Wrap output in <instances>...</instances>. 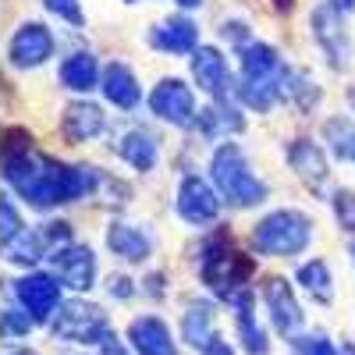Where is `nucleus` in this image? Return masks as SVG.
I'll return each mask as SVG.
<instances>
[{
	"mask_svg": "<svg viewBox=\"0 0 355 355\" xmlns=\"http://www.w3.org/2000/svg\"><path fill=\"white\" fill-rule=\"evenodd\" d=\"M100 178L103 174L89 171V167H64V164H53L46 157L25 153V150L8 157V182L15 185V192L21 199H28L40 210L89 196L100 185Z\"/></svg>",
	"mask_w": 355,
	"mask_h": 355,
	"instance_id": "nucleus-1",
	"label": "nucleus"
},
{
	"mask_svg": "<svg viewBox=\"0 0 355 355\" xmlns=\"http://www.w3.org/2000/svg\"><path fill=\"white\" fill-rule=\"evenodd\" d=\"M284 64L277 50H270L266 43H245L242 50V82H239V96L242 103H249L252 110H270L281 93H284Z\"/></svg>",
	"mask_w": 355,
	"mask_h": 355,
	"instance_id": "nucleus-2",
	"label": "nucleus"
},
{
	"mask_svg": "<svg viewBox=\"0 0 355 355\" xmlns=\"http://www.w3.org/2000/svg\"><path fill=\"white\" fill-rule=\"evenodd\" d=\"M214 185L220 189V196L234 206H256L266 196V185L249 171V160L242 157V150L234 142H224L214 153Z\"/></svg>",
	"mask_w": 355,
	"mask_h": 355,
	"instance_id": "nucleus-3",
	"label": "nucleus"
},
{
	"mask_svg": "<svg viewBox=\"0 0 355 355\" xmlns=\"http://www.w3.org/2000/svg\"><path fill=\"white\" fill-rule=\"evenodd\" d=\"M309 245V220L295 210H277L256 224V249L270 256H291Z\"/></svg>",
	"mask_w": 355,
	"mask_h": 355,
	"instance_id": "nucleus-4",
	"label": "nucleus"
},
{
	"mask_svg": "<svg viewBox=\"0 0 355 355\" xmlns=\"http://www.w3.org/2000/svg\"><path fill=\"white\" fill-rule=\"evenodd\" d=\"M53 338L57 341H82V345H103L107 331V320L96 306L89 302H68L53 313Z\"/></svg>",
	"mask_w": 355,
	"mask_h": 355,
	"instance_id": "nucleus-5",
	"label": "nucleus"
},
{
	"mask_svg": "<svg viewBox=\"0 0 355 355\" xmlns=\"http://www.w3.org/2000/svg\"><path fill=\"white\" fill-rule=\"evenodd\" d=\"M249 270H252V263L234 249H214L202 259V281L210 284V291H217L220 299H239Z\"/></svg>",
	"mask_w": 355,
	"mask_h": 355,
	"instance_id": "nucleus-6",
	"label": "nucleus"
},
{
	"mask_svg": "<svg viewBox=\"0 0 355 355\" xmlns=\"http://www.w3.org/2000/svg\"><path fill=\"white\" fill-rule=\"evenodd\" d=\"M61 242H71V227L68 224H46L43 231H21L18 239H11L4 245V256L11 263H36V259H43V252H50Z\"/></svg>",
	"mask_w": 355,
	"mask_h": 355,
	"instance_id": "nucleus-7",
	"label": "nucleus"
},
{
	"mask_svg": "<svg viewBox=\"0 0 355 355\" xmlns=\"http://www.w3.org/2000/svg\"><path fill=\"white\" fill-rule=\"evenodd\" d=\"M15 295L33 320H50L53 309H61V284L46 274H28L15 281Z\"/></svg>",
	"mask_w": 355,
	"mask_h": 355,
	"instance_id": "nucleus-8",
	"label": "nucleus"
},
{
	"mask_svg": "<svg viewBox=\"0 0 355 355\" xmlns=\"http://www.w3.org/2000/svg\"><path fill=\"white\" fill-rule=\"evenodd\" d=\"M53 266V274L61 277L64 288H75V291H85V288H93V277H96V259L93 252H89L85 245H61L53 252L50 259Z\"/></svg>",
	"mask_w": 355,
	"mask_h": 355,
	"instance_id": "nucleus-9",
	"label": "nucleus"
},
{
	"mask_svg": "<svg viewBox=\"0 0 355 355\" xmlns=\"http://www.w3.org/2000/svg\"><path fill=\"white\" fill-rule=\"evenodd\" d=\"M150 107H153L157 117H164L167 125H189V121H196L192 93H189V85L178 82V78H164V82L153 89Z\"/></svg>",
	"mask_w": 355,
	"mask_h": 355,
	"instance_id": "nucleus-10",
	"label": "nucleus"
},
{
	"mask_svg": "<svg viewBox=\"0 0 355 355\" xmlns=\"http://www.w3.org/2000/svg\"><path fill=\"white\" fill-rule=\"evenodd\" d=\"M178 214L189 224H214L220 214V199L202 178H185L182 189H178Z\"/></svg>",
	"mask_w": 355,
	"mask_h": 355,
	"instance_id": "nucleus-11",
	"label": "nucleus"
},
{
	"mask_svg": "<svg viewBox=\"0 0 355 355\" xmlns=\"http://www.w3.org/2000/svg\"><path fill=\"white\" fill-rule=\"evenodd\" d=\"M192 78L199 89H206L214 100H227L231 96V71H227V61L224 53L214 50V46H199L196 57H192Z\"/></svg>",
	"mask_w": 355,
	"mask_h": 355,
	"instance_id": "nucleus-12",
	"label": "nucleus"
},
{
	"mask_svg": "<svg viewBox=\"0 0 355 355\" xmlns=\"http://www.w3.org/2000/svg\"><path fill=\"white\" fill-rule=\"evenodd\" d=\"M263 299H266V309H270V323L277 327V334L291 338L295 331L302 327V313H299V302H295V295L291 288L274 277V281H266V291H263Z\"/></svg>",
	"mask_w": 355,
	"mask_h": 355,
	"instance_id": "nucleus-13",
	"label": "nucleus"
},
{
	"mask_svg": "<svg viewBox=\"0 0 355 355\" xmlns=\"http://www.w3.org/2000/svg\"><path fill=\"white\" fill-rule=\"evenodd\" d=\"M50 50H53L50 28L33 21V25H21L15 33V40H11V61L18 68H36V64H43L50 57Z\"/></svg>",
	"mask_w": 355,
	"mask_h": 355,
	"instance_id": "nucleus-14",
	"label": "nucleus"
},
{
	"mask_svg": "<svg viewBox=\"0 0 355 355\" xmlns=\"http://www.w3.org/2000/svg\"><path fill=\"white\" fill-rule=\"evenodd\" d=\"M150 46H157V50H164V53L185 57V53L199 50V28H196L189 18H167V21L153 25Z\"/></svg>",
	"mask_w": 355,
	"mask_h": 355,
	"instance_id": "nucleus-15",
	"label": "nucleus"
},
{
	"mask_svg": "<svg viewBox=\"0 0 355 355\" xmlns=\"http://www.w3.org/2000/svg\"><path fill=\"white\" fill-rule=\"evenodd\" d=\"M313 33L320 40V46L327 50L331 64L334 68H345V57H348V36L338 21V11L334 8H316L313 11Z\"/></svg>",
	"mask_w": 355,
	"mask_h": 355,
	"instance_id": "nucleus-16",
	"label": "nucleus"
},
{
	"mask_svg": "<svg viewBox=\"0 0 355 355\" xmlns=\"http://www.w3.org/2000/svg\"><path fill=\"white\" fill-rule=\"evenodd\" d=\"M288 160H291L295 174H299L313 192H320V189H323V182H327V157H323V150H320L316 142H306V139L291 142Z\"/></svg>",
	"mask_w": 355,
	"mask_h": 355,
	"instance_id": "nucleus-17",
	"label": "nucleus"
},
{
	"mask_svg": "<svg viewBox=\"0 0 355 355\" xmlns=\"http://www.w3.org/2000/svg\"><path fill=\"white\" fill-rule=\"evenodd\" d=\"M128 338H132L139 355H174V341H171V334L164 327V320H157V316L135 320L128 327Z\"/></svg>",
	"mask_w": 355,
	"mask_h": 355,
	"instance_id": "nucleus-18",
	"label": "nucleus"
},
{
	"mask_svg": "<svg viewBox=\"0 0 355 355\" xmlns=\"http://www.w3.org/2000/svg\"><path fill=\"white\" fill-rule=\"evenodd\" d=\"M64 135L68 139H75V142H89V139H96L103 128H107V117H103V110L100 107H93V103H71L68 110H64Z\"/></svg>",
	"mask_w": 355,
	"mask_h": 355,
	"instance_id": "nucleus-19",
	"label": "nucleus"
},
{
	"mask_svg": "<svg viewBox=\"0 0 355 355\" xmlns=\"http://www.w3.org/2000/svg\"><path fill=\"white\" fill-rule=\"evenodd\" d=\"M103 96L114 103V107H121V110H135L139 107V85H135V75L125 68V64H110L103 68Z\"/></svg>",
	"mask_w": 355,
	"mask_h": 355,
	"instance_id": "nucleus-20",
	"label": "nucleus"
},
{
	"mask_svg": "<svg viewBox=\"0 0 355 355\" xmlns=\"http://www.w3.org/2000/svg\"><path fill=\"white\" fill-rule=\"evenodd\" d=\"M107 245H110L114 256L132 259V263H139V259L150 256V239H146L139 227H128V224H110V231H107Z\"/></svg>",
	"mask_w": 355,
	"mask_h": 355,
	"instance_id": "nucleus-21",
	"label": "nucleus"
},
{
	"mask_svg": "<svg viewBox=\"0 0 355 355\" xmlns=\"http://www.w3.org/2000/svg\"><path fill=\"white\" fill-rule=\"evenodd\" d=\"M117 153H121L135 171H150L157 164V142L142 128H135V132H125L121 139H117Z\"/></svg>",
	"mask_w": 355,
	"mask_h": 355,
	"instance_id": "nucleus-22",
	"label": "nucleus"
},
{
	"mask_svg": "<svg viewBox=\"0 0 355 355\" xmlns=\"http://www.w3.org/2000/svg\"><path fill=\"white\" fill-rule=\"evenodd\" d=\"M100 78V64L93 53H71L68 61L61 64V82L68 89H78V93H85V89H93Z\"/></svg>",
	"mask_w": 355,
	"mask_h": 355,
	"instance_id": "nucleus-23",
	"label": "nucleus"
},
{
	"mask_svg": "<svg viewBox=\"0 0 355 355\" xmlns=\"http://www.w3.org/2000/svg\"><path fill=\"white\" fill-rule=\"evenodd\" d=\"M182 331H185V341L192 348H210L214 345V313L206 309V306H192L185 313V323H182Z\"/></svg>",
	"mask_w": 355,
	"mask_h": 355,
	"instance_id": "nucleus-24",
	"label": "nucleus"
},
{
	"mask_svg": "<svg viewBox=\"0 0 355 355\" xmlns=\"http://www.w3.org/2000/svg\"><path fill=\"white\" fill-rule=\"evenodd\" d=\"M196 125H199V132L202 135H224V132H239L242 128V117L234 114V110H227V107H210V110H202L199 117H196Z\"/></svg>",
	"mask_w": 355,
	"mask_h": 355,
	"instance_id": "nucleus-25",
	"label": "nucleus"
},
{
	"mask_svg": "<svg viewBox=\"0 0 355 355\" xmlns=\"http://www.w3.org/2000/svg\"><path fill=\"white\" fill-rule=\"evenodd\" d=\"M299 284L313 295V299L327 302V299H331V270H327V263L313 259V263L299 266Z\"/></svg>",
	"mask_w": 355,
	"mask_h": 355,
	"instance_id": "nucleus-26",
	"label": "nucleus"
},
{
	"mask_svg": "<svg viewBox=\"0 0 355 355\" xmlns=\"http://www.w3.org/2000/svg\"><path fill=\"white\" fill-rule=\"evenodd\" d=\"M234 302H239V331H242V341H245V348H249L252 355H259L266 345H263V334H259V327H256V313H252L249 291H242Z\"/></svg>",
	"mask_w": 355,
	"mask_h": 355,
	"instance_id": "nucleus-27",
	"label": "nucleus"
},
{
	"mask_svg": "<svg viewBox=\"0 0 355 355\" xmlns=\"http://www.w3.org/2000/svg\"><path fill=\"white\" fill-rule=\"evenodd\" d=\"M323 132H327V139H331V150H334L338 157L355 160V128H352V125H345V121H331Z\"/></svg>",
	"mask_w": 355,
	"mask_h": 355,
	"instance_id": "nucleus-28",
	"label": "nucleus"
},
{
	"mask_svg": "<svg viewBox=\"0 0 355 355\" xmlns=\"http://www.w3.org/2000/svg\"><path fill=\"white\" fill-rule=\"evenodd\" d=\"M334 214H338V224L345 231H355V196L348 189H338L334 192Z\"/></svg>",
	"mask_w": 355,
	"mask_h": 355,
	"instance_id": "nucleus-29",
	"label": "nucleus"
},
{
	"mask_svg": "<svg viewBox=\"0 0 355 355\" xmlns=\"http://www.w3.org/2000/svg\"><path fill=\"white\" fill-rule=\"evenodd\" d=\"M43 4H46L57 18H64L68 25H75V28L85 25V15H82V8H78V0H43Z\"/></svg>",
	"mask_w": 355,
	"mask_h": 355,
	"instance_id": "nucleus-30",
	"label": "nucleus"
},
{
	"mask_svg": "<svg viewBox=\"0 0 355 355\" xmlns=\"http://www.w3.org/2000/svg\"><path fill=\"white\" fill-rule=\"evenodd\" d=\"M0 217H4V245H8L11 239H18L25 227H21V220H18V214H15V206H11L8 199L0 202Z\"/></svg>",
	"mask_w": 355,
	"mask_h": 355,
	"instance_id": "nucleus-31",
	"label": "nucleus"
},
{
	"mask_svg": "<svg viewBox=\"0 0 355 355\" xmlns=\"http://www.w3.org/2000/svg\"><path fill=\"white\" fill-rule=\"evenodd\" d=\"M295 352H299V355H334L327 338H299V341H295Z\"/></svg>",
	"mask_w": 355,
	"mask_h": 355,
	"instance_id": "nucleus-32",
	"label": "nucleus"
},
{
	"mask_svg": "<svg viewBox=\"0 0 355 355\" xmlns=\"http://www.w3.org/2000/svg\"><path fill=\"white\" fill-rule=\"evenodd\" d=\"M28 323H33V320H28V316H21V313H15V309H8L4 313V338H21L25 331H28Z\"/></svg>",
	"mask_w": 355,
	"mask_h": 355,
	"instance_id": "nucleus-33",
	"label": "nucleus"
},
{
	"mask_svg": "<svg viewBox=\"0 0 355 355\" xmlns=\"http://www.w3.org/2000/svg\"><path fill=\"white\" fill-rule=\"evenodd\" d=\"M100 348H103V355H128V352H125V345L117 341V338H110V334L103 338V345H100Z\"/></svg>",
	"mask_w": 355,
	"mask_h": 355,
	"instance_id": "nucleus-34",
	"label": "nucleus"
},
{
	"mask_svg": "<svg viewBox=\"0 0 355 355\" xmlns=\"http://www.w3.org/2000/svg\"><path fill=\"white\" fill-rule=\"evenodd\" d=\"M206 355H234V352H231V345H227V341H220V338H214V345H210V348H206Z\"/></svg>",
	"mask_w": 355,
	"mask_h": 355,
	"instance_id": "nucleus-35",
	"label": "nucleus"
},
{
	"mask_svg": "<svg viewBox=\"0 0 355 355\" xmlns=\"http://www.w3.org/2000/svg\"><path fill=\"white\" fill-rule=\"evenodd\" d=\"M110 291H114V295H132V281L114 277V281H110Z\"/></svg>",
	"mask_w": 355,
	"mask_h": 355,
	"instance_id": "nucleus-36",
	"label": "nucleus"
},
{
	"mask_svg": "<svg viewBox=\"0 0 355 355\" xmlns=\"http://www.w3.org/2000/svg\"><path fill=\"white\" fill-rule=\"evenodd\" d=\"M331 8L338 15H348V11H355V0H331Z\"/></svg>",
	"mask_w": 355,
	"mask_h": 355,
	"instance_id": "nucleus-37",
	"label": "nucleus"
},
{
	"mask_svg": "<svg viewBox=\"0 0 355 355\" xmlns=\"http://www.w3.org/2000/svg\"><path fill=\"white\" fill-rule=\"evenodd\" d=\"M178 4H182V8H199L202 0H178Z\"/></svg>",
	"mask_w": 355,
	"mask_h": 355,
	"instance_id": "nucleus-38",
	"label": "nucleus"
},
{
	"mask_svg": "<svg viewBox=\"0 0 355 355\" xmlns=\"http://www.w3.org/2000/svg\"><path fill=\"white\" fill-rule=\"evenodd\" d=\"M348 103H352V110H355V85L348 89Z\"/></svg>",
	"mask_w": 355,
	"mask_h": 355,
	"instance_id": "nucleus-39",
	"label": "nucleus"
},
{
	"mask_svg": "<svg viewBox=\"0 0 355 355\" xmlns=\"http://www.w3.org/2000/svg\"><path fill=\"white\" fill-rule=\"evenodd\" d=\"M345 355H355V348H345Z\"/></svg>",
	"mask_w": 355,
	"mask_h": 355,
	"instance_id": "nucleus-40",
	"label": "nucleus"
},
{
	"mask_svg": "<svg viewBox=\"0 0 355 355\" xmlns=\"http://www.w3.org/2000/svg\"><path fill=\"white\" fill-rule=\"evenodd\" d=\"M15 355H33V352H15Z\"/></svg>",
	"mask_w": 355,
	"mask_h": 355,
	"instance_id": "nucleus-41",
	"label": "nucleus"
}]
</instances>
